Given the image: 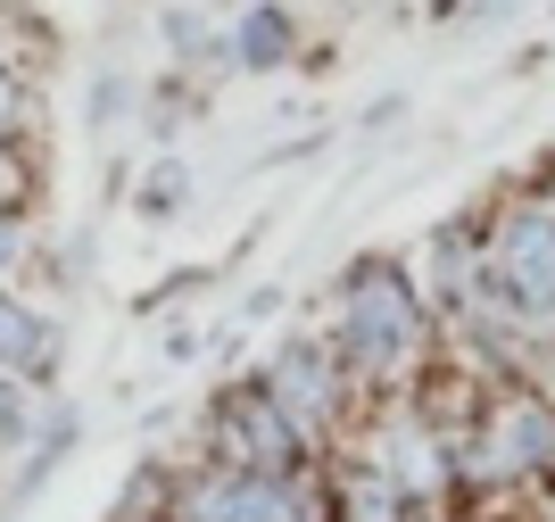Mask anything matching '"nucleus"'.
<instances>
[{"label":"nucleus","instance_id":"8","mask_svg":"<svg viewBox=\"0 0 555 522\" xmlns=\"http://www.w3.org/2000/svg\"><path fill=\"white\" fill-rule=\"evenodd\" d=\"M340 489H348V514H340V522H398V489H390V481L348 473Z\"/></svg>","mask_w":555,"mask_h":522},{"label":"nucleus","instance_id":"4","mask_svg":"<svg viewBox=\"0 0 555 522\" xmlns=\"http://www.w3.org/2000/svg\"><path fill=\"white\" fill-rule=\"evenodd\" d=\"M50 365H59V323H50L34 298L0 291V373H17V382H42Z\"/></svg>","mask_w":555,"mask_h":522},{"label":"nucleus","instance_id":"11","mask_svg":"<svg viewBox=\"0 0 555 522\" xmlns=\"http://www.w3.org/2000/svg\"><path fill=\"white\" fill-rule=\"evenodd\" d=\"M116 109H133V84H125V75H100V84H92V125H116Z\"/></svg>","mask_w":555,"mask_h":522},{"label":"nucleus","instance_id":"9","mask_svg":"<svg viewBox=\"0 0 555 522\" xmlns=\"http://www.w3.org/2000/svg\"><path fill=\"white\" fill-rule=\"evenodd\" d=\"M25 109H34V91H25L17 59H0V150H17V133H25Z\"/></svg>","mask_w":555,"mask_h":522},{"label":"nucleus","instance_id":"12","mask_svg":"<svg viewBox=\"0 0 555 522\" xmlns=\"http://www.w3.org/2000/svg\"><path fill=\"white\" fill-rule=\"evenodd\" d=\"M17 207H25V158L0 150V216H17Z\"/></svg>","mask_w":555,"mask_h":522},{"label":"nucleus","instance_id":"1","mask_svg":"<svg viewBox=\"0 0 555 522\" xmlns=\"http://www.w3.org/2000/svg\"><path fill=\"white\" fill-rule=\"evenodd\" d=\"M208 464H224V473H299L307 464V440L282 423V407L266 398V382H232L224 398L208 407Z\"/></svg>","mask_w":555,"mask_h":522},{"label":"nucleus","instance_id":"5","mask_svg":"<svg viewBox=\"0 0 555 522\" xmlns=\"http://www.w3.org/2000/svg\"><path fill=\"white\" fill-rule=\"evenodd\" d=\"M42 390L34 382H17V373H0V456L9 448H25V432H34V423H42Z\"/></svg>","mask_w":555,"mask_h":522},{"label":"nucleus","instance_id":"6","mask_svg":"<svg viewBox=\"0 0 555 522\" xmlns=\"http://www.w3.org/2000/svg\"><path fill=\"white\" fill-rule=\"evenodd\" d=\"M232 50H241L249 67H274V59H291V17H282V9H257V17L232 34Z\"/></svg>","mask_w":555,"mask_h":522},{"label":"nucleus","instance_id":"2","mask_svg":"<svg viewBox=\"0 0 555 522\" xmlns=\"http://www.w3.org/2000/svg\"><path fill=\"white\" fill-rule=\"evenodd\" d=\"M340 341L365 365H390L398 348L415 341V316H406V291H398L390 266H357L348 273V307H340Z\"/></svg>","mask_w":555,"mask_h":522},{"label":"nucleus","instance_id":"3","mask_svg":"<svg viewBox=\"0 0 555 522\" xmlns=\"http://www.w3.org/2000/svg\"><path fill=\"white\" fill-rule=\"evenodd\" d=\"M266 398L282 407V423H291L299 440H315L332 423V407H340V373H332V357L315 341H299V348H282V357H274Z\"/></svg>","mask_w":555,"mask_h":522},{"label":"nucleus","instance_id":"7","mask_svg":"<svg viewBox=\"0 0 555 522\" xmlns=\"http://www.w3.org/2000/svg\"><path fill=\"white\" fill-rule=\"evenodd\" d=\"M183 200H191V166H175V158H166V166H150V182L133 191V207H141V216H175Z\"/></svg>","mask_w":555,"mask_h":522},{"label":"nucleus","instance_id":"10","mask_svg":"<svg viewBox=\"0 0 555 522\" xmlns=\"http://www.w3.org/2000/svg\"><path fill=\"white\" fill-rule=\"evenodd\" d=\"M25 250H34V232H25V216H0V291L25 273Z\"/></svg>","mask_w":555,"mask_h":522}]
</instances>
